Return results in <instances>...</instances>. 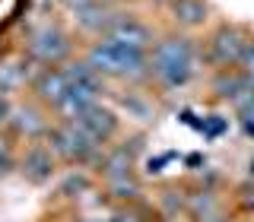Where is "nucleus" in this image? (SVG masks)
<instances>
[{
	"label": "nucleus",
	"mask_w": 254,
	"mask_h": 222,
	"mask_svg": "<svg viewBox=\"0 0 254 222\" xmlns=\"http://www.w3.org/2000/svg\"><path fill=\"white\" fill-rule=\"evenodd\" d=\"M89 63L95 67V73L105 76H124V79H137L149 73V57L143 48L115 42V38H105V42L92 45L89 51Z\"/></svg>",
	"instance_id": "f257e3e1"
},
{
	"label": "nucleus",
	"mask_w": 254,
	"mask_h": 222,
	"mask_svg": "<svg viewBox=\"0 0 254 222\" xmlns=\"http://www.w3.org/2000/svg\"><path fill=\"white\" fill-rule=\"evenodd\" d=\"M149 70L162 86L169 89H181L190 76H194V45L188 38H169L153 48L149 57Z\"/></svg>",
	"instance_id": "f03ea898"
},
{
	"label": "nucleus",
	"mask_w": 254,
	"mask_h": 222,
	"mask_svg": "<svg viewBox=\"0 0 254 222\" xmlns=\"http://www.w3.org/2000/svg\"><path fill=\"white\" fill-rule=\"evenodd\" d=\"M95 146H99V143L73 121H70L67 127L51 130V153L70 159V162H89V159H95V153H99Z\"/></svg>",
	"instance_id": "7ed1b4c3"
},
{
	"label": "nucleus",
	"mask_w": 254,
	"mask_h": 222,
	"mask_svg": "<svg viewBox=\"0 0 254 222\" xmlns=\"http://www.w3.org/2000/svg\"><path fill=\"white\" fill-rule=\"evenodd\" d=\"M29 51H32V57H38L42 63H58V60L67 57L70 42L58 26H45V29H38L35 35H32Z\"/></svg>",
	"instance_id": "20e7f679"
},
{
	"label": "nucleus",
	"mask_w": 254,
	"mask_h": 222,
	"mask_svg": "<svg viewBox=\"0 0 254 222\" xmlns=\"http://www.w3.org/2000/svg\"><path fill=\"white\" fill-rule=\"evenodd\" d=\"M105 35H108V38H115V42H124V45H133V48H143V51L153 45V32H149L146 22H140L137 16H124V13L111 16Z\"/></svg>",
	"instance_id": "39448f33"
},
{
	"label": "nucleus",
	"mask_w": 254,
	"mask_h": 222,
	"mask_svg": "<svg viewBox=\"0 0 254 222\" xmlns=\"http://www.w3.org/2000/svg\"><path fill=\"white\" fill-rule=\"evenodd\" d=\"M67 10L73 13L76 26L83 32H105L111 16H115L108 13V6L102 0H67Z\"/></svg>",
	"instance_id": "423d86ee"
},
{
	"label": "nucleus",
	"mask_w": 254,
	"mask_h": 222,
	"mask_svg": "<svg viewBox=\"0 0 254 222\" xmlns=\"http://www.w3.org/2000/svg\"><path fill=\"white\" fill-rule=\"evenodd\" d=\"M245 48H248V42H245V35L238 29H222L210 42V51L216 63H238L245 57Z\"/></svg>",
	"instance_id": "0eeeda50"
},
{
	"label": "nucleus",
	"mask_w": 254,
	"mask_h": 222,
	"mask_svg": "<svg viewBox=\"0 0 254 222\" xmlns=\"http://www.w3.org/2000/svg\"><path fill=\"white\" fill-rule=\"evenodd\" d=\"M73 124H79L86 133L95 140V143H102V140H108L111 133L118 130V117L111 114L108 108H102V105H92L89 111H83V114L76 117Z\"/></svg>",
	"instance_id": "6e6552de"
},
{
	"label": "nucleus",
	"mask_w": 254,
	"mask_h": 222,
	"mask_svg": "<svg viewBox=\"0 0 254 222\" xmlns=\"http://www.w3.org/2000/svg\"><path fill=\"white\" fill-rule=\"evenodd\" d=\"M22 171H26L29 181H35V184H42V181H51L54 174V159H51V149H29L26 159H22Z\"/></svg>",
	"instance_id": "1a4fd4ad"
},
{
	"label": "nucleus",
	"mask_w": 254,
	"mask_h": 222,
	"mask_svg": "<svg viewBox=\"0 0 254 222\" xmlns=\"http://www.w3.org/2000/svg\"><path fill=\"white\" fill-rule=\"evenodd\" d=\"M95 95L99 92H92V89H83V86H70L67 95L58 102V108H61V114L67 117V121H76L83 111H89L95 105Z\"/></svg>",
	"instance_id": "9d476101"
},
{
	"label": "nucleus",
	"mask_w": 254,
	"mask_h": 222,
	"mask_svg": "<svg viewBox=\"0 0 254 222\" xmlns=\"http://www.w3.org/2000/svg\"><path fill=\"white\" fill-rule=\"evenodd\" d=\"M172 16L178 26L197 29L206 22V3L203 0H172Z\"/></svg>",
	"instance_id": "9b49d317"
},
{
	"label": "nucleus",
	"mask_w": 254,
	"mask_h": 222,
	"mask_svg": "<svg viewBox=\"0 0 254 222\" xmlns=\"http://www.w3.org/2000/svg\"><path fill=\"white\" fill-rule=\"evenodd\" d=\"M70 83L67 76H64V70H51V73H45L42 79H38V95H42L45 102H51V105H58V102L67 95Z\"/></svg>",
	"instance_id": "f8f14e48"
},
{
	"label": "nucleus",
	"mask_w": 254,
	"mask_h": 222,
	"mask_svg": "<svg viewBox=\"0 0 254 222\" xmlns=\"http://www.w3.org/2000/svg\"><path fill=\"white\" fill-rule=\"evenodd\" d=\"M13 127L19 133H26V137H38V133L48 127V121L42 117V111H35V108H13Z\"/></svg>",
	"instance_id": "ddd939ff"
},
{
	"label": "nucleus",
	"mask_w": 254,
	"mask_h": 222,
	"mask_svg": "<svg viewBox=\"0 0 254 222\" xmlns=\"http://www.w3.org/2000/svg\"><path fill=\"white\" fill-rule=\"evenodd\" d=\"M121 108L127 111V117H133V121H153V102L143 99L140 92H127L121 99Z\"/></svg>",
	"instance_id": "4468645a"
},
{
	"label": "nucleus",
	"mask_w": 254,
	"mask_h": 222,
	"mask_svg": "<svg viewBox=\"0 0 254 222\" xmlns=\"http://www.w3.org/2000/svg\"><path fill=\"white\" fill-rule=\"evenodd\" d=\"M22 83V73L16 67H0V92H10Z\"/></svg>",
	"instance_id": "2eb2a0df"
},
{
	"label": "nucleus",
	"mask_w": 254,
	"mask_h": 222,
	"mask_svg": "<svg viewBox=\"0 0 254 222\" xmlns=\"http://www.w3.org/2000/svg\"><path fill=\"white\" fill-rule=\"evenodd\" d=\"M194 210H197V216H200L203 222H210V219H216V200H213V197H197V203H194Z\"/></svg>",
	"instance_id": "dca6fc26"
},
{
	"label": "nucleus",
	"mask_w": 254,
	"mask_h": 222,
	"mask_svg": "<svg viewBox=\"0 0 254 222\" xmlns=\"http://www.w3.org/2000/svg\"><path fill=\"white\" fill-rule=\"evenodd\" d=\"M242 67H245V73H251V76H254V42H248V48H245Z\"/></svg>",
	"instance_id": "f3484780"
},
{
	"label": "nucleus",
	"mask_w": 254,
	"mask_h": 222,
	"mask_svg": "<svg viewBox=\"0 0 254 222\" xmlns=\"http://www.w3.org/2000/svg\"><path fill=\"white\" fill-rule=\"evenodd\" d=\"M10 117H13V105L3 99V95H0V124H3V121H10Z\"/></svg>",
	"instance_id": "a211bd4d"
},
{
	"label": "nucleus",
	"mask_w": 254,
	"mask_h": 222,
	"mask_svg": "<svg viewBox=\"0 0 254 222\" xmlns=\"http://www.w3.org/2000/svg\"><path fill=\"white\" fill-rule=\"evenodd\" d=\"M10 165V159H6V146H3V140H0V171Z\"/></svg>",
	"instance_id": "6ab92c4d"
},
{
	"label": "nucleus",
	"mask_w": 254,
	"mask_h": 222,
	"mask_svg": "<svg viewBox=\"0 0 254 222\" xmlns=\"http://www.w3.org/2000/svg\"><path fill=\"white\" fill-rule=\"evenodd\" d=\"M111 222H133V219H127V216H115Z\"/></svg>",
	"instance_id": "aec40b11"
},
{
	"label": "nucleus",
	"mask_w": 254,
	"mask_h": 222,
	"mask_svg": "<svg viewBox=\"0 0 254 222\" xmlns=\"http://www.w3.org/2000/svg\"><path fill=\"white\" fill-rule=\"evenodd\" d=\"M245 200H248V206H254V190H251V194H248V197H245Z\"/></svg>",
	"instance_id": "412c9836"
}]
</instances>
